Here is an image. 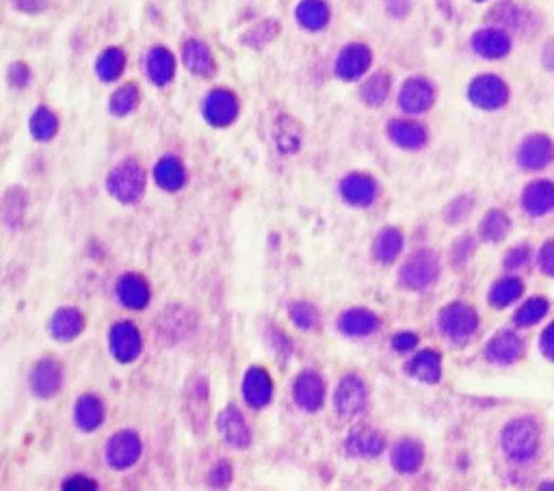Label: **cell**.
Here are the masks:
<instances>
[{"label":"cell","mask_w":554,"mask_h":491,"mask_svg":"<svg viewBox=\"0 0 554 491\" xmlns=\"http://www.w3.org/2000/svg\"><path fill=\"white\" fill-rule=\"evenodd\" d=\"M392 92V76L386 70L375 72L360 84V100L371 109H379V106L386 104Z\"/></svg>","instance_id":"d590c367"},{"label":"cell","mask_w":554,"mask_h":491,"mask_svg":"<svg viewBox=\"0 0 554 491\" xmlns=\"http://www.w3.org/2000/svg\"><path fill=\"white\" fill-rule=\"evenodd\" d=\"M64 388V368L54 358H42L28 370V389L39 400H50Z\"/></svg>","instance_id":"ba28073f"},{"label":"cell","mask_w":554,"mask_h":491,"mask_svg":"<svg viewBox=\"0 0 554 491\" xmlns=\"http://www.w3.org/2000/svg\"><path fill=\"white\" fill-rule=\"evenodd\" d=\"M524 292L522 280L516 278V275H505V278L496 280L490 288V306H494L496 309H505L516 303Z\"/></svg>","instance_id":"f35d334b"},{"label":"cell","mask_w":554,"mask_h":491,"mask_svg":"<svg viewBox=\"0 0 554 491\" xmlns=\"http://www.w3.org/2000/svg\"><path fill=\"white\" fill-rule=\"evenodd\" d=\"M438 92H435V84L425 76H411L407 78L401 87L397 106L405 115H422L435 104Z\"/></svg>","instance_id":"7c38bea8"},{"label":"cell","mask_w":554,"mask_h":491,"mask_svg":"<svg viewBox=\"0 0 554 491\" xmlns=\"http://www.w3.org/2000/svg\"><path fill=\"white\" fill-rule=\"evenodd\" d=\"M208 481H211V487H228L232 483V467L230 461H219L217 466L211 470V476H208Z\"/></svg>","instance_id":"9f6ffc18"},{"label":"cell","mask_w":554,"mask_h":491,"mask_svg":"<svg viewBox=\"0 0 554 491\" xmlns=\"http://www.w3.org/2000/svg\"><path fill=\"white\" fill-rule=\"evenodd\" d=\"M390 464H392L394 472L403 474V476H411V474L420 472L425 466V448L420 442L411 437H403L394 442L392 450H390Z\"/></svg>","instance_id":"cb8c5ba5"},{"label":"cell","mask_w":554,"mask_h":491,"mask_svg":"<svg viewBox=\"0 0 554 491\" xmlns=\"http://www.w3.org/2000/svg\"><path fill=\"white\" fill-rule=\"evenodd\" d=\"M28 197L22 186H11L3 200V219L9 230H18L25 223Z\"/></svg>","instance_id":"60d3db41"},{"label":"cell","mask_w":554,"mask_h":491,"mask_svg":"<svg viewBox=\"0 0 554 491\" xmlns=\"http://www.w3.org/2000/svg\"><path fill=\"white\" fill-rule=\"evenodd\" d=\"M211 389H208L206 377H193L189 383V394H186V405H189L191 425L195 427V433L203 431L208 408H211Z\"/></svg>","instance_id":"e575fe53"},{"label":"cell","mask_w":554,"mask_h":491,"mask_svg":"<svg viewBox=\"0 0 554 491\" xmlns=\"http://www.w3.org/2000/svg\"><path fill=\"white\" fill-rule=\"evenodd\" d=\"M186 180H189V176H186V167L178 156L165 154L154 165V182L158 184V189L167 191V193H178V191H183Z\"/></svg>","instance_id":"4dcf8cb0"},{"label":"cell","mask_w":554,"mask_h":491,"mask_svg":"<svg viewBox=\"0 0 554 491\" xmlns=\"http://www.w3.org/2000/svg\"><path fill=\"white\" fill-rule=\"evenodd\" d=\"M241 113L239 95L225 87H217L206 93L202 103L203 120L211 123L213 128H228L236 122Z\"/></svg>","instance_id":"52a82bcc"},{"label":"cell","mask_w":554,"mask_h":491,"mask_svg":"<svg viewBox=\"0 0 554 491\" xmlns=\"http://www.w3.org/2000/svg\"><path fill=\"white\" fill-rule=\"evenodd\" d=\"M241 392L245 403L250 405L252 409H262L267 408L273 398V381H271V375L260 366H252L250 370L245 372L241 383Z\"/></svg>","instance_id":"44dd1931"},{"label":"cell","mask_w":554,"mask_h":491,"mask_svg":"<svg viewBox=\"0 0 554 491\" xmlns=\"http://www.w3.org/2000/svg\"><path fill=\"white\" fill-rule=\"evenodd\" d=\"M277 35H280V22L269 18L262 20L256 26H252L250 31L241 37V42L252 50H262L264 46H269Z\"/></svg>","instance_id":"bcb514c9"},{"label":"cell","mask_w":554,"mask_h":491,"mask_svg":"<svg viewBox=\"0 0 554 491\" xmlns=\"http://www.w3.org/2000/svg\"><path fill=\"white\" fill-rule=\"evenodd\" d=\"M288 319L302 331H319L321 325H323L319 308L312 306L310 301H302V299L288 303Z\"/></svg>","instance_id":"7bdbcfd3"},{"label":"cell","mask_w":554,"mask_h":491,"mask_svg":"<svg viewBox=\"0 0 554 491\" xmlns=\"http://www.w3.org/2000/svg\"><path fill=\"white\" fill-rule=\"evenodd\" d=\"M541 433L533 417H516L500 433V448L511 464L527 466L539 455Z\"/></svg>","instance_id":"6da1fadb"},{"label":"cell","mask_w":554,"mask_h":491,"mask_svg":"<svg viewBox=\"0 0 554 491\" xmlns=\"http://www.w3.org/2000/svg\"><path fill=\"white\" fill-rule=\"evenodd\" d=\"M106 420V405L104 400L95 394H83L74 405V425L83 433H94L104 425Z\"/></svg>","instance_id":"f546056e"},{"label":"cell","mask_w":554,"mask_h":491,"mask_svg":"<svg viewBox=\"0 0 554 491\" xmlns=\"http://www.w3.org/2000/svg\"><path fill=\"white\" fill-rule=\"evenodd\" d=\"M84 314L78 308L64 306L50 316L48 320V334L56 342H72L84 331Z\"/></svg>","instance_id":"7402d4cb"},{"label":"cell","mask_w":554,"mask_h":491,"mask_svg":"<svg viewBox=\"0 0 554 491\" xmlns=\"http://www.w3.org/2000/svg\"><path fill=\"white\" fill-rule=\"evenodd\" d=\"M405 247V236L399 228H383L379 230L375 241H372V258L379 264H392L397 262Z\"/></svg>","instance_id":"836d02e7"},{"label":"cell","mask_w":554,"mask_h":491,"mask_svg":"<svg viewBox=\"0 0 554 491\" xmlns=\"http://www.w3.org/2000/svg\"><path fill=\"white\" fill-rule=\"evenodd\" d=\"M325 379L312 368L299 372L292 381V400L305 414H316L325 405Z\"/></svg>","instance_id":"4fadbf2b"},{"label":"cell","mask_w":554,"mask_h":491,"mask_svg":"<svg viewBox=\"0 0 554 491\" xmlns=\"http://www.w3.org/2000/svg\"><path fill=\"white\" fill-rule=\"evenodd\" d=\"M338 193L341 200L351 208H371L377 201L381 186L371 173L366 172H351L347 173L338 184Z\"/></svg>","instance_id":"9c48e42d"},{"label":"cell","mask_w":554,"mask_h":491,"mask_svg":"<svg viewBox=\"0 0 554 491\" xmlns=\"http://www.w3.org/2000/svg\"><path fill=\"white\" fill-rule=\"evenodd\" d=\"M297 25L308 33H321L330 26L331 7L327 0H302L295 9Z\"/></svg>","instance_id":"d6a6232c"},{"label":"cell","mask_w":554,"mask_h":491,"mask_svg":"<svg viewBox=\"0 0 554 491\" xmlns=\"http://www.w3.org/2000/svg\"><path fill=\"white\" fill-rule=\"evenodd\" d=\"M548 308H550V303L544 297H530L529 301H524L518 308L516 316H513V323L518 327H533L548 314Z\"/></svg>","instance_id":"7dc6e473"},{"label":"cell","mask_w":554,"mask_h":491,"mask_svg":"<svg viewBox=\"0 0 554 491\" xmlns=\"http://www.w3.org/2000/svg\"><path fill=\"white\" fill-rule=\"evenodd\" d=\"M139 103H141L139 87L134 83H126L113 92L111 100H109V111H111V115H115V117H128L137 111Z\"/></svg>","instance_id":"ee69618b"},{"label":"cell","mask_w":554,"mask_h":491,"mask_svg":"<svg viewBox=\"0 0 554 491\" xmlns=\"http://www.w3.org/2000/svg\"><path fill=\"white\" fill-rule=\"evenodd\" d=\"M336 327L344 338L360 340V338H369L375 334L379 327H381V319L369 308H349L338 316Z\"/></svg>","instance_id":"ffe728a7"},{"label":"cell","mask_w":554,"mask_h":491,"mask_svg":"<svg viewBox=\"0 0 554 491\" xmlns=\"http://www.w3.org/2000/svg\"><path fill=\"white\" fill-rule=\"evenodd\" d=\"M372 65V53L366 44L351 42L347 46L341 48V53L336 56V64H333V72L336 76L344 83H355L360 78H364L366 72Z\"/></svg>","instance_id":"5bb4252c"},{"label":"cell","mask_w":554,"mask_h":491,"mask_svg":"<svg viewBox=\"0 0 554 491\" xmlns=\"http://www.w3.org/2000/svg\"><path fill=\"white\" fill-rule=\"evenodd\" d=\"M405 372L411 379L427 383V386H435L442 379V355L433 349H425L411 355L405 362Z\"/></svg>","instance_id":"4316f807"},{"label":"cell","mask_w":554,"mask_h":491,"mask_svg":"<svg viewBox=\"0 0 554 491\" xmlns=\"http://www.w3.org/2000/svg\"><path fill=\"white\" fill-rule=\"evenodd\" d=\"M124 70H126V53H124V48L109 46L102 50L98 59H95V76L102 83L120 81Z\"/></svg>","instance_id":"74e56055"},{"label":"cell","mask_w":554,"mask_h":491,"mask_svg":"<svg viewBox=\"0 0 554 491\" xmlns=\"http://www.w3.org/2000/svg\"><path fill=\"white\" fill-rule=\"evenodd\" d=\"M472 50L483 59H505L511 50V37L505 28L500 26H488L480 28L472 35Z\"/></svg>","instance_id":"d4e9b609"},{"label":"cell","mask_w":554,"mask_h":491,"mask_svg":"<svg viewBox=\"0 0 554 491\" xmlns=\"http://www.w3.org/2000/svg\"><path fill=\"white\" fill-rule=\"evenodd\" d=\"M522 208L530 217H544L554 211V182L535 180L522 193Z\"/></svg>","instance_id":"1f68e13d"},{"label":"cell","mask_w":554,"mask_h":491,"mask_svg":"<svg viewBox=\"0 0 554 491\" xmlns=\"http://www.w3.org/2000/svg\"><path fill=\"white\" fill-rule=\"evenodd\" d=\"M438 329L446 340L457 344L470 342L474 334L479 331V314L477 309L468 303L453 301L449 306H444L438 314Z\"/></svg>","instance_id":"277c9868"},{"label":"cell","mask_w":554,"mask_h":491,"mask_svg":"<svg viewBox=\"0 0 554 491\" xmlns=\"http://www.w3.org/2000/svg\"><path fill=\"white\" fill-rule=\"evenodd\" d=\"M11 3H14L15 9L28 15L42 14V11L48 7V0H11Z\"/></svg>","instance_id":"680465c9"},{"label":"cell","mask_w":554,"mask_h":491,"mask_svg":"<svg viewBox=\"0 0 554 491\" xmlns=\"http://www.w3.org/2000/svg\"><path fill=\"white\" fill-rule=\"evenodd\" d=\"M491 22H496L500 28H511V31H522L529 26V11L511 0H502L496 5L490 14Z\"/></svg>","instance_id":"b9f144b4"},{"label":"cell","mask_w":554,"mask_h":491,"mask_svg":"<svg viewBox=\"0 0 554 491\" xmlns=\"http://www.w3.org/2000/svg\"><path fill=\"white\" fill-rule=\"evenodd\" d=\"M539 349L550 362H554V323L546 327V331L539 338Z\"/></svg>","instance_id":"94428289"},{"label":"cell","mask_w":554,"mask_h":491,"mask_svg":"<svg viewBox=\"0 0 554 491\" xmlns=\"http://www.w3.org/2000/svg\"><path fill=\"white\" fill-rule=\"evenodd\" d=\"M333 409L341 420H358L369 411V386L360 375H344L333 392Z\"/></svg>","instance_id":"5b68a950"},{"label":"cell","mask_w":554,"mask_h":491,"mask_svg":"<svg viewBox=\"0 0 554 491\" xmlns=\"http://www.w3.org/2000/svg\"><path fill=\"white\" fill-rule=\"evenodd\" d=\"M418 342H420V338L414 331H399V334L390 338V349L399 355L411 353L418 347Z\"/></svg>","instance_id":"f5cc1de1"},{"label":"cell","mask_w":554,"mask_h":491,"mask_svg":"<svg viewBox=\"0 0 554 491\" xmlns=\"http://www.w3.org/2000/svg\"><path fill=\"white\" fill-rule=\"evenodd\" d=\"M537 262H539V269L544 270L546 275L554 278V239L548 241L544 247L539 250V256H537Z\"/></svg>","instance_id":"6f0895ef"},{"label":"cell","mask_w":554,"mask_h":491,"mask_svg":"<svg viewBox=\"0 0 554 491\" xmlns=\"http://www.w3.org/2000/svg\"><path fill=\"white\" fill-rule=\"evenodd\" d=\"M183 64L191 74L200 78H211L214 76V72H217V61H214L211 46L197 37H191L184 42Z\"/></svg>","instance_id":"484cf974"},{"label":"cell","mask_w":554,"mask_h":491,"mask_svg":"<svg viewBox=\"0 0 554 491\" xmlns=\"http://www.w3.org/2000/svg\"><path fill=\"white\" fill-rule=\"evenodd\" d=\"M145 184H148L145 169L134 158H124L111 169L109 178H106V191L113 200L124 206L139 204L145 195Z\"/></svg>","instance_id":"7a4b0ae2"},{"label":"cell","mask_w":554,"mask_h":491,"mask_svg":"<svg viewBox=\"0 0 554 491\" xmlns=\"http://www.w3.org/2000/svg\"><path fill=\"white\" fill-rule=\"evenodd\" d=\"M386 134L394 148L405 152H420L425 150L429 143V130L425 123L416 120H407V117H399V120L390 122Z\"/></svg>","instance_id":"2e32d148"},{"label":"cell","mask_w":554,"mask_h":491,"mask_svg":"<svg viewBox=\"0 0 554 491\" xmlns=\"http://www.w3.org/2000/svg\"><path fill=\"white\" fill-rule=\"evenodd\" d=\"M468 98L477 109L499 111L509 103V87L500 76L480 74L468 84Z\"/></svg>","instance_id":"8fae6325"},{"label":"cell","mask_w":554,"mask_h":491,"mask_svg":"<svg viewBox=\"0 0 554 491\" xmlns=\"http://www.w3.org/2000/svg\"><path fill=\"white\" fill-rule=\"evenodd\" d=\"M191 327V314L184 308H167L154 323V336L165 344H176L189 334Z\"/></svg>","instance_id":"83f0119b"},{"label":"cell","mask_w":554,"mask_h":491,"mask_svg":"<svg viewBox=\"0 0 554 491\" xmlns=\"http://www.w3.org/2000/svg\"><path fill=\"white\" fill-rule=\"evenodd\" d=\"M511 230V221L502 211H490L480 219L479 225V236L485 242H500Z\"/></svg>","instance_id":"f6af8a7d"},{"label":"cell","mask_w":554,"mask_h":491,"mask_svg":"<svg viewBox=\"0 0 554 491\" xmlns=\"http://www.w3.org/2000/svg\"><path fill=\"white\" fill-rule=\"evenodd\" d=\"M522 353H524V340L511 329L499 331V334L485 344V359L499 366H509L518 362V359L522 358Z\"/></svg>","instance_id":"603a6c76"},{"label":"cell","mask_w":554,"mask_h":491,"mask_svg":"<svg viewBox=\"0 0 554 491\" xmlns=\"http://www.w3.org/2000/svg\"><path fill=\"white\" fill-rule=\"evenodd\" d=\"M477 3H485V0H477Z\"/></svg>","instance_id":"be15d7a7"},{"label":"cell","mask_w":554,"mask_h":491,"mask_svg":"<svg viewBox=\"0 0 554 491\" xmlns=\"http://www.w3.org/2000/svg\"><path fill=\"white\" fill-rule=\"evenodd\" d=\"M302 128H299V123L292 120V117L288 115H280L273 123V141H275V148L282 152L284 156H291L299 152L302 148Z\"/></svg>","instance_id":"8d00e7d4"},{"label":"cell","mask_w":554,"mask_h":491,"mask_svg":"<svg viewBox=\"0 0 554 491\" xmlns=\"http://www.w3.org/2000/svg\"><path fill=\"white\" fill-rule=\"evenodd\" d=\"M440 270H442V264H440L438 253L429 247H420L401 264L399 284L405 290L425 292L440 280Z\"/></svg>","instance_id":"3957f363"},{"label":"cell","mask_w":554,"mask_h":491,"mask_svg":"<svg viewBox=\"0 0 554 491\" xmlns=\"http://www.w3.org/2000/svg\"><path fill=\"white\" fill-rule=\"evenodd\" d=\"M554 161V141L546 134H530L519 143L518 165L527 172H539Z\"/></svg>","instance_id":"ac0fdd59"},{"label":"cell","mask_w":554,"mask_h":491,"mask_svg":"<svg viewBox=\"0 0 554 491\" xmlns=\"http://www.w3.org/2000/svg\"><path fill=\"white\" fill-rule=\"evenodd\" d=\"M145 74L156 87H167L176 76V56L165 46H152L145 54Z\"/></svg>","instance_id":"f1b7e54d"},{"label":"cell","mask_w":554,"mask_h":491,"mask_svg":"<svg viewBox=\"0 0 554 491\" xmlns=\"http://www.w3.org/2000/svg\"><path fill=\"white\" fill-rule=\"evenodd\" d=\"M28 130H31L33 139L39 141V143H48V141H53L56 133H59V117H56V113L48 109V106H37V109L31 113Z\"/></svg>","instance_id":"ab89813d"},{"label":"cell","mask_w":554,"mask_h":491,"mask_svg":"<svg viewBox=\"0 0 554 491\" xmlns=\"http://www.w3.org/2000/svg\"><path fill=\"white\" fill-rule=\"evenodd\" d=\"M552 56H554V42H552V44H548V46L544 48V61L552 59ZM550 70H554V64L550 65Z\"/></svg>","instance_id":"6125c7cd"},{"label":"cell","mask_w":554,"mask_h":491,"mask_svg":"<svg viewBox=\"0 0 554 491\" xmlns=\"http://www.w3.org/2000/svg\"><path fill=\"white\" fill-rule=\"evenodd\" d=\"M472 206H474V200H472L470 195H460V197H455V200L450 201V204L446 206V211H444L446 223H449V225L461 223L463 219H466L468 214L472 212Z\"/></svg>","instance_id":"c3c4849f"},{"label":"cell","mask_w":554,"mask_h":491,"mask_svg":"<svg viewBox=\"0 0 554 491\" xmlns=\"http://www.w3.org/2000/svg\"><path fill=\"white\" fill-rule=\"evenodd\" d=\"M267 342H269L271 351H273L277 358L282 359V362H286V359L295 353V347H292L291 338H288L282 329H277V327H271V329L267 331Z\"/></svg>","instance_id":"681fc988"},{"label":"cell","mask_w":554,"mask_h":491,"mask_svg":"<svg viewBox=\"0 0 554 491\" xmlns=\"http://www.w3.org/2000/svg\"><path fill=\"white\" fill-rule=\"evenodd\" d=\"M31 67H28L25 61H15V64L9 65V72H7V81L14 89H25L31 84Z\"/></svg>","instance_id":"816d5d0a"},{"label":"cell","mask_w":554,"mask_h":491,"mask_svg":"<svg viewBox=\"0 0 554 491\" xmlns=\"http://www.w3.org/2000/svg\"><path fill=\"white\" fill-rule=\"evenodd\" d=\"M530 260V247L529 245H516L511 247V250L507 251L505 256V269L509 270H518V269H524L529 264Z\"/></svg>","instance_id":"db71d44e"},{"label":"cell","mask_w":554,"mask_h":491,"mask_svg":"<svg viewBox=\"0 0 554 491\" xmlns=\"http://www.w3.org/2000/svg\"><path fill=\"white\" fill-rule=\"evenodd\" d=\"M342 448L344 455L351 457V459H377L386 450V437L372 427H358L344 437Z\"/></svg>","instance_id":"e0dca14e"},{"label":"cell","mask_w":554,"mask_h":491,"mask_svg":"<svg viewBox=\"0 0 554 491\" xmlns=\"http://www.w3.org/2000/svg\"><path fill=\"white\" fill-rule=\"evenodd\" d=\"M64 489L70 491H87V489H98V485L87 476H70L64 481Z\"/></svg>","instance_id":"91938a15"},{"label":"cell","mask_w":554,"mask_h":491,"mask_svg":"<svg viewBox=\"0 0 554 491\" xmlns=\"http://www.w3.org/2000/svg\"><path fill=\"white\" fill-rule=\"evenodd\" d=\"M383 9L390 18L405 20L414 9V0H383Z\"/></svg>","instance_id":"11a10c76"},{"label":"cell","mask_w":554,"mask_h":491,"mask_svg":"<svg viewBox=\"0 0 554 491\" xmlns=\"http://www.w3.org/2000/svg\"><path fill=\"white\" fill-rule=\"evenodd\" d=\"M109 351L120 364L137 362L143 353V338L139 327L130 320H117L109 331Z\"/></svg>","instance_id":"30bf717a"},{"label":"cell","mask_w":554,"mask_h":491,"mask_svg":"<svg viewBox=\"0 0 554 491\" xmlns=\"http://www.w3.org/2000/svg\"><path fill=\"white\" fill-rule=\"evenodd\" d=\"M141 455H143V442H141L139 433L133 431V428L117 431L104 446L106 466L115 472L130 470L133 466H137Z\"/></svg>","instance_id":"8992f818"},{"label":"cell","mask_w":554,"mask_h":491,"mask_svg":"<svg viewBox=\"0 0 554 491\" xmlns=\"http://www.w3.org/2000/svg\"><path fill=\"white\" fill-rule=\"evenodd\" d=\"M217 433L234 450H247L252 446L250 422L236 405H230L217 416Z\"/></svg>","instance_id":"9a60e30c"},{"label":"cell","mask_w":554,"mask_h":491,"mask_svg":"<svg viewBox=\"0 0 554 491\" xmlns=\"http://www.w3.org/2000/svg\"><path fill=\"white\" fill-rule=\"evenodd\" d=\"M115 297L124 308L141 312L150 306L152 290L141 273H124L115 281Z\"/></svg>","instance_id":"d6986e66"},{"label":"cell","mask_w":554,"mask_h":491,"mask_svg":"<svg viewBox=\"0 0 554 491\" xmlns=\"http://www.w3.org/2000/svg\"><path fill=\"white\" fill-rule=\"evenodd\" d=\"M474 247H477V245H474L472 236H461V239L457 241L453 247H450V262H453L455 267H461V264H466L468 260L472 258Z\"/></svg>","instance_id":"f907efd6"}]
</instances>
